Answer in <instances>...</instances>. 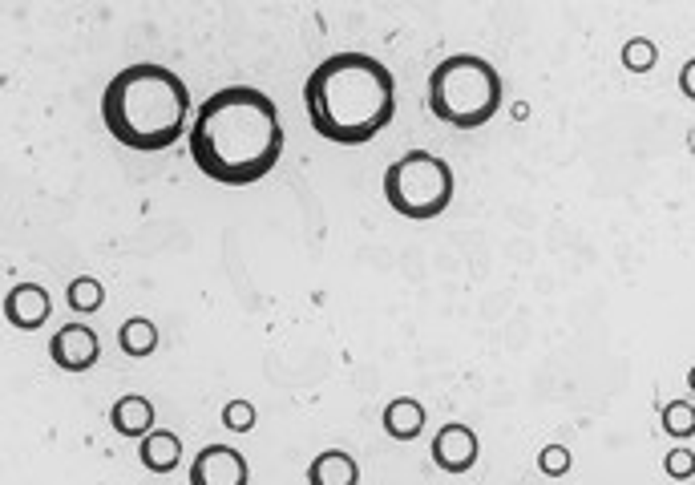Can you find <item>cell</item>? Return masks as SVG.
<instances>
[{
	"mask_svg": "<svg viewBox=\"0 0 695 485\" xmlns=\"http://www.w3.org/2000/svg\"><path fill=\"white\" fill-rule=\"evenodd\" d=\"M186 146L211 182L255 186L283 158V122L263 89L223 85L194 110Z\"/></svg>",
	"mask_w": 695,
	"mask_h": 485,
	"instance_id": "6da1fadb",
	"label": "cell"
},
{
	"mask_svg": "<svg viewBox=\"0 0 695 485\" xmlns=\"http://www.w3.org/2000/svg\"><path fill=\"white\" fill-rule=\"evenodd\" d=\"M304 106L324 142L364 146L396 118V77L372 53H332L308 73Z\"/></svg>",
	"mask_w": 695,
	"mask_h": 485,
	"instance_id": "7a4b0ae2",
	"label": "cell"
},
{
	"mask_svg": "<svg viewBox=\"0 0 695 485\" xmlns=\"http://www.w3.org/2000/svg\"><path fill=\"white\" fill-rule=\"evenodd\" d=\"M102 122L126 150L162 154L190 134V89L166 65H126L102 89Z\"/></svg>",
	"mask_w": 695,
	"mask_h": 485,
	"instance_id": "3957f363",
	"label": "cell"
},
{
	"mask_svg": "<svg viewBox=\"0 0 695 485\" xmlns=\"http://www.w3.org/2000/svg\"><path fill=\"white\" fill-rule=\"evenodd\" d=\"M502 73L477 53H453L429 73V110L453 130H481L502 110Z\"/></svg>",
	"mask_w": 695,
	"mask_h": 485,
	"instance_id": "277c9868",
	"label": "cell"
},
{
	"mask_svg": "<svg viewBox=\"0 0 695 485\" xmlns=\"http://www.w3.org/2000/svg\"><path fill=\"white\" fill-rule=\"evenodd\" d=\"M384 199L401 219L433 223L453 203V170L429 150H409L384 170Z\"/></svg>",
	"mask_w": 695,
	"mask_h": 485,
	"instance_id": "5b68a950",
	"label": "cell"
},
{
	"mask_svg": "<svg viewBox=\"0 0 695 485\" xmlns=\"http://www.w3.org/2000/svg\"><path fill=\"white\" fill-rule=\"evenodd\" d=\"M247 457L231 445H207L190 461V485H247Z\"/></svg>",
	"mask_w": 695,
	"mask_h": 485,
	"instance_id": "8992f818",
	"label": "cell"
},
{
	"mask_svg": "<svg viewBox=\"0 0 695 485\" xmlns=\"http://www.w3.org/2000/svg\"><path fill=\"white\" fill-rule=\"evenodd\" d=\"M97 356H102V344H97V332L89 324H65L49 340V360L61 372H89Z\"/></svg>",
	"mask_w": 695,
	"mask_h": 485,
	"instance_id": "52a82bcc",
	"label": "cell"
},
{
	"mask_svg": "<svg viewBox=\"0 0 695 485\" xmlns=\"http://www.w3.org/2000/svg\"><path fill=\"white\" fill-rule=\"evenodd\" d=\"M429 453H433L437 469H445V473H469L477 465V457H481V445H477V433L469 425L449 421V425L437 429Z\"/></svg>",
	"mask_w": 695,
	"mask_h": 485,
	"instance_id": "ba28073f",
	"label": "cell"
},
{
	"mask_svg": "<svg viewBox=\"0 0 695 485\" xmlns=\"http://www.w3.org/2000/svg\"><path fill=\"white\" fill-rule=\"evenodd\" d=\"M53 312V300H49V291L41 283H17L9 287V296H5V320L17 328V332H37Z\"/></svg>",
	"mask_w": 695,
	"mask_h": 485,
	"instance_id": "9c48e42d",
	"label": "cell"
},
{
	"mask_svg": "<svg viewBox=\"0 0 695 485\" xmlns=\"http://www.w3.org/2000/svg\"><path fill=\"white\" fill-rule=\"evenodd\" d=\"M308 485H360V465L344 449H324L308 465Z\"/></svg>",
	"mask_w": 695,
	"mask_h": 485,
	"instance_id": "30bf717a",
	"label": "cell"
},
{
	"mask_svg": "<svg viewBox=\"0 0 695 485\" xmlns=\"http://www.w3.org/2000/svg\"><path fill=\"white\" fill-rule=\"evenodd\" d=\"M110 425H114V433L142 441V437L154 433V405L146 397H134V393L130 397H118L114 409H110Z\"/></svg>",
	"mask_w": 695,
	"mask_h": 485,
	"instance_id": "8fae6325",
	"label": "cell"
},
{
	"mask_svg": "<svg viewBox=\"0 0 695 485\" xmlns=\"http://www.w3.org/2000/svg\"><path fill=\"white\" fill-rule=\"evenodd\" d=\"M384 433L392 437V441H417L421 433H425V405L421 401H413V397H396V401H388V409H384Z\"/></svg>",
	"mask_w": 695,
	"mask_h": 485,
	"instance_id": "7c38bea8",
	"label": "cell"
},
{
	"mask_svg": "<svg viewBox=\"0 0 695 485\" xmlns=\"http://www.w3.org/2000/svg\"><path fill=\"white\" fill-rule=\"evenodd\" d=\"M138 457H142V465H146L150 473H170V469L178 465V457H182V441H178V433H170V429H154L150 437H142Z\"/></svg>",
	"mask_w": 695,
	"mask_h": 485,
	"instance_id": "4fadbf2b",
	"label": "cell"
},
{
	"mask_svg": "<svg viewBox=\"0 0 695 485\" xmlns=\"http://www.w3.org/2000/svg\"><path fill=\"white\" fill-rule=\"evenodd\" d=\"M118 348L134 360H146L158 352V324L146 320V316H130L122 328H118Z\"/></svg>",
	"mask_w": 695,
	"mask_h": 485,
	"instance_id": "5bb4252c",
	"label": "cell"
},
{
	"mask_svg": "<svg viewBox=\"0 0 695 485\" xmlns=\"http://www.w3.org/2000/svg\"><path fill=\"white\" fill-rule=\"evenodd\" d=\"M65 300H69V308H73L77 316H93L97 308L106 304V291H102V283H97L93 275H77V279L69 283V291H65Z\"/></svg>",
	"mask_w": 695,
	"mask_h": 485,
	"instance_id": "9a60e30c",
	"label": "cell"
},
{
	"mask_svg": "<svg viewBox=\"0 0 695 485\" xmlns=\"http://www.w3.org/2000/svg\"><path fill=\"white\" fill-rule=\"evenodd\" d=\"M663 433H671V437H691L695 433V405L691 401H671V405H663Z\"/></svg>",
	"mask_w": 695,
	"mask_h": 485,
	"instance_id": "2e32d148",
	"label": "cell"
},
{
	"mask_svg": "<svg viewBox=\"0 0 695 485\" xmlns=\"http://www.w3.org/2000/svg\"><path fill=\"white\" fill-rule=\"evenodd\" d=\"M655 61H659V49H655L651 37H631L623 45V65L631 73H647V69H655Z\"/></svg>",
	"mask_w": 695,
	"mask_h": 485,
	"instance_id": "e0dca14e",
	"label": "cell"
},
{
	"mask_svg": "<svg viewBox=\"0 0 695 485\" xmlns=\"http://www.w3.org/2000/svg\"><path fill=\"white\" fill-rule=\"evenodd\" d=\"M570 465H574V457H570L566 445H546V449L538 453V469H542L546 477H566Z\"/></svg>",
	"mask_w": 695,
	"mask_h": 485,
	"instance_id": "ac0fdd59",
	"label": "cell"
},
{
	"mask_svg": "<svg viewBox=\"0 0 695 485\" xmlns=\"http://www.w3.org/2000/svg\"><path fill=\"white\" fill-rule=\"evenodd\" d=\"M663 473L675 477V481H687L695 477V453L687 445H675L671 453H663Z\"/></svg>",
	"mask_w": 695,
	"mask_h": 485,
	"instance_id": "d6986e66",
	"label": "cell"
},
{
	"mask_svg": "<svg viewBox=\"0 0 695 485\" xmlns=\"http://www.w3.org/2000/svg\"><path fill=\"white\" fill-rule=\"evenodd\" d=\"M223 425H227L231 433H251V429H255V405H251V401H231V405L223 409Z\"/></svg>",
	"mask_w": 695,
	"mask_h": 485,
	"instance_id": "ffe728a7",
	"label": "cell"
},
{
	"mask_svg": "<svg viewBox=\"0 0 695 485\" xmlns=\"http://www.w3.org/2000/svg\"><path fill=\"white\" fill-rule=\"evenodd\" d=\"M679 89H683V97H691V102H695V57L679 69Z\"/></svg>",
	"mask_w": 695,
	"mask_h": 485,
	"instance_id": "44dd1931",
	"label": "cell"
},
{
	"mask_svg": "<svg viewBox=\"0 0 695 485\" xmlns=\"http://www.w3.org/2000/svg\"><path fill=\"white\" fill-rule=\"evenodd\" d=\"M510 118H514V122H526V118H530V106H526V102H514V106H510Z\"/></svg>",
	"mask_w": 695,
	"mask_h": 485,
	"instance_id": "7402d4cb",
	"label": "cell"
},
{
	"mask_svg": "<svg viewBox=\"0 0 695 485\" xmlns=\"http://www.w3.org/2000/svg\"><path fill=\"white\" fill-rule=\"evenodd\" d=\"M687 388H695V368H691V372H687Z\"/></svg>",
	"mask_w": 695,
	"mask_h": 485,
	"instance_id": "603a6c76",
	"label": "cell"
}]
</instances>
